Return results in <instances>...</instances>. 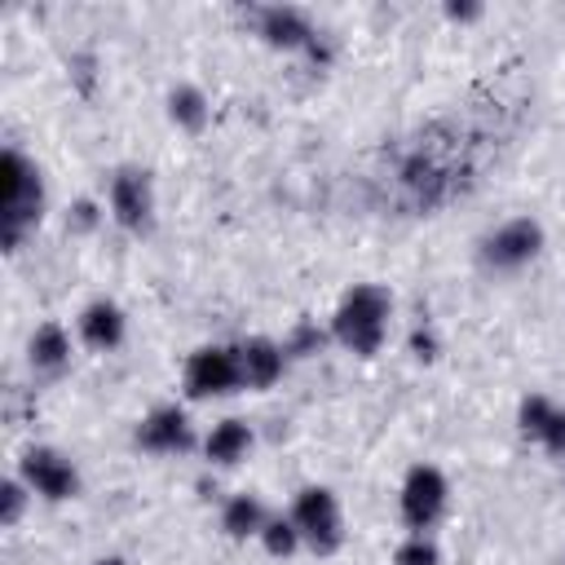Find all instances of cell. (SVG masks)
I'll use <instances>...</instances> for the list:
<instances>
[{
    "label": "cell",
    "instance_id": "obj_1",
    "mask_svg": "<svg viewBox=\"0 0 565 565\" xmlns=\"http://www.w3.org/2000/svg\"><path fill=\"white\" fill-rule=\"evenodd\" d=\"M388 318L393 296L380 282H353L331 313V340L358 358H375L388 340Z\"/></svg>",
    "mask_w": 565,
    "mask_h": 565
},
{
    "label": "cell",
    "instance_id": "obj_2",
    "mask_svg": "<svg viewBox=\"0 0 565 565\" xmlns=\"http://www.w3.org/2000/svg\"><path fill=\"white\" fill-rule=\"evenodd\" d=\"M44 212V181L40 168L22 154V150H4L0 159V238L9 252H18V243L26 238V230L40 225Z\"/></svg>",
    "mask_w": 565,
    "mask_h": 565
},
{
    "label": "cell",
    "instance_id": "obj_3",
    "mask_svg": "<svg viewBox=\"0 0 565 565\" xmlns=\"http://www.w3.org/2000/svg\"><path fill=\"white\" fill-rule=\"evenodd\" d=\"M450 508V481L437 463H415L406 468L402 477V490H397V516L411 534H433V525L446 516Z\"/></svg>",
    "mask_w": 565,
    "mask_h": 565
},
{
    "label": "cell",
    "instance_id": "obj_4",
    "mask_svg": "<svg viewBox=\"0 0 565 565\" xmlns=\"http://www.w3.org/2000/svg\"><path fill=\"white\" fill-rule=\"evenodd\" d=\"M313 556H335L344 547V512L331 486H305L287 512Z\"/></svg>",
    "mask_w": 565,
    "mask_h": 565
},
{
    "label": "cell",
    "instance_id": "obj_5",
    "mask_svg": "<svg viewBox=\"0 0 565 565\" xmlns=\"http://www.w3.org/2000/svg\"><path fill=\"white\" fill-rule=\"evenodd\" d=\"M181 388L190 402H212V397H230L243 384V366H238V344H203L185 358L181 366Z\"/></svg>",
    "mask_w": 565,
    "mask_h": 565
},
{
    "label": "cell",
    "instance_id": "obj_6",
    "mask_svg": "<svg viewBox=\"0 0 565 565\" xmlns=\"http://www.w3.org/2000/svg\"><path fill=\"white\" fill-rule=\"evenodd\" d=\"M106 207H110V221L128 234H146L154 225V181L146 168H115L110 177V190H106Z\"/></svg>",
    "mask_w": 565,
    "mask_h": 565
},
{
    "label": "cell",
    "instance_id": "obj_7",
    "mask_svg": "<svg viewBox=\"0 0 565 565\" xmlns=\"http://www.w3.org/2000/svg\"><path fill=\"white\" fill-rule=\"evenodd\" d=\"M18 477L31 486L35 499L44 503H66L79 494V468L71 463V455H62L57 446H31L18 459Z\"/></svg>",
    "mask_w": 565,
    "mask_h": 565
},
{
    "label": "cell",
    "instance_id": "obj_8",
    "mask_svg": "<svg viewBox=\"0 0 565 565\" xmlns=\"http://www.w3.org/2000/svg\"><path fill=\"white\" fill-rule=\"evenodd\" d=\"M543 252V225L534 216H512L481 243V265L494 274H516Z\"/></svg>",
    "mask_w": 565,
    "mask_h": 565
},
{
    "label": "cell",
    "instance_id": "obj_9",
    "mask_svg": "<svg viewBox=\"0 0 565 565\" xmlns=\"http://www.w3.org/2000/svg\"><path fill=\"white\" fill-rule=\"evenodd\" d=\"M137 446L146 455H185L194 446V424H190L185 406L163 402V406L146 411L137 419Z\"/></svg>",
    "mask_w": 565,
    "mask_h": 565
},
{
    "label": "cell",
    "instance_id": "obj_10",
    "mask_svg": "<svg viewBox=\"0 0 565 565\" xmlns=\"http://www.w3.org/2000/svg\"><path fill=\"white\" fill-rule=\"evenodd\" d=\"M256 35H260L269 49L309 53V44L318 40V26H313L309 13L296 9V4H265V9H256Z\"/></svg>",
    "mask_w": 565,
    "mask_h": 565
},
{
    "label": "cell",
    "instance_id": "obj_11",
    "mask_svg": "<svg viewBox=\"0 0 565 565\" xmlns=\"http://www.w3.org/2000/svg\"><path fill=\"white\" fill-rule=\"evenodd\" d=\"M75 335H79L93 353H110V349L124 344V335H128V318H124V309H119L115 300L97 296V300H88V305L79 309V318H75Z\"/></svg>",
    "mask_w": 565,
    "mask_h": 565
},
{
    "label": "cell",
    "instance_id": "obj_12",
    "mask_svg": "<svg viewBox=\"0 0 565 565\" xmlns=\"http://www.w3.org/2000/svg\"><path fill=\"white\" fill-rule=\"evenodd\" d=\"M287 353H282V340H269V335H247L238 344V366H243V384L247 388H274L287 371Z\"/></svg>",
    "mask_w": 565,
    "mask_h": 565
},
{
    "label": "cell",
    "instance_id": "obj_13",
    "mask_svg": "<svg viewBox=\"0 0 565 565\" xmlns=\"http://www.w3.org/2000/svg\"><path fill=\"white\" fill-rule=\"evenodd\" d=\"M252 446H256L252 424H243V419H221V424H212V433L203 437V459L216 463V468H234V463H243V459L252 455Z\"/></svg>",
    "mask_w": 565,
    "mask_h": 565
},
{
    "label": "cell",
    "instance_id": "obj_14",
    "mask_svg": "<svg viewBox=\"0 0 565 565\" xmlns=\"http://www.w3.org/2000/svg\"><path fill=\"white\" fill-rule=\"evenodd\" d=\"M26 362L40 375H57L71 366V331L62 322H40L26 340Z\"/></svg>",
    "mask_w": 565,
    "mask_h": 565
},
{
    "label": "cell",
    "instance_id": "obj_15",
    "mask_svg": "<svg viewBox=\"0 0 565 565\" xmlns=\"http://www.w3.org/2000/svg\"><path fill=\"white\" fill-rule=\"evenodd\" d=\"M265 521H269V508H265L256 494H247V490H243V494H230L225 508H221V530H225V539H234V543L260 539Z\"/></svg>",
    "mask_w": 565,
    "mask_h": 565
},
{
    "label": "cell",
    "instance_id": "obj_16",
    "mask_svg": "<svg viewBox=\"0 0 565 565\" xmlns=\"http://www.w3.org/2000/svg\"><path fill=\"white\" fill-rule=\"evenodd\" d=\"M168 119H172L181 132H203L207 119H212L207 93H203L199 84H177V88H168Z\"/></svg>",
    "mask_w": 565,
    "mask_h": 565
},
{
    "label": "cell",
    "instance_id": "obj_17",
    "mask_svg": "<svg viewBox=\"0 0 565 565\" xmlns=\"http://www.w3.org/2000/svg\"><path fill=\"white\" fill-rule=\"evenodd\" d=\"M331 344V327H318L313 318H296L291 331L282 335V353L287 358H313Z\"/></svg>",
    "mask_w": 565,
    "mask_h": 565
},
{
    "label": "cell",
    "instance_id": "obj_18",
    "mask_svg": "<svg viewBox=\"0 0 565 565\" xmlns=\"http://www.w3.org/2000/svg\"><path fill=\"white\" fill-rule=\"evenodd\" d=\"M552 415H556V402H552L547 393H525V397H521V406H516V428H521V437L543 441V433H547Z\"/></svg>",
    "mask_w": 565,
    "mask_h": 565
},
{
    "label": "cell",
    "instance_id": "obj_19",
    "mask_svg": "<svg viewBox=\"0 0 565 565\" xmlns=\"http://www.w3.org/2000/svg\"><path fill=\"white\" fill-rule=\"evenodd\" d=\"M260 547H265L274 561H287V556H296V552L305 547V539H300V530H296L291 516H274V512H269V521H265V530H260Z\"/></svg>",
    "mask_w": 565,
    "mask_h": 565
},
{
    "label": "cell",
    "instance_id": "obj_20",
    "mask_svg": "<svg viewBox=\"0 0 565 565\" xmlns=\"http://www.w3.org/2000/svg\"><path fill=\"white\" fill-rule=\"evenodd\" d=\"M31 499H35V494H31V486H26L22 477H4V481H0V525H18Z\"/></svg>",
    "mask_w": 565,
    "mask_h": 565
},
{
    "label": "cell",
    "instance_id": "obj_21",
    "mask_svg": "<svg viewBox=\"0 0 565 565\" xmlns=\"http://www.w3.org/2000/svg\"><path fill=\"white\" fill-rule=\"evenodd\" d=\"M393 565H441V547L433 543V534H406L393 552Z\"/></svg>",
    "mask_w": 565,
    "mask_h": 565
},
{
    "label": "cell",
    "instance_id": "obj_22",
    "mask_svg": "<svg viewBox=\"0 0 565 565\" xmlns=\"http://www.w3.org/2000/svg\"><path fill=\"white\" fill-rule=\"evenodd\" d=\"M97 225H102V203L97 199H75L66 207V230L71 234H93Z\"/></svg>",
    "mask_w": 565,
    "mask_h": 565
},
{
    "label": "cell",
    "instance_id": "obj_23",
    "mask_svg": "<svg viewBox=\"0 0 565 565\" xmlns=\"http://www.w3.org/2000/svg\"><path fill=\"white\" fill-rule=\"evenodd\" d=\"M406 349H411V358H415V362H437V358H441V340H437V331H433L428 322H419V327L411 331Z\"/></svg>",
    "mask_w": 565,
    "mask_h": 565
},
{
    "label": "cell",
    "instance_id": "obj_24",
    "mask_svg": "<svg viewBox=\"0 0 565 565\" xmlns=\"http://www.w3.org/2000/svg\"><path fill=\"white\" fill-rule=\"evenodd\" d=\"M539 446H547L552 455H565V406H556V415H552V424H547Z\"/></svg>",
    "mask_w": 565,
    "mask_h": 565
},
{
    "label": "cell",
    "instance_id": "obj_25",
    "mask_svg": "<svg viewBox=\"0 0 565 565\" xmlns=\"http://www.w3.org/2000/svg\"><path fill=\"white\" fill-rule=\"evenodd\" d=\"M481 13H486V9H481L477 0H450V4H446V18H450V22H477Z\"/></svg>",
    "mask_w": 565,
    "mask_h": 565
},
{
    "label": "cell",
    "instance_id": "obj_26",
    "mask_svg": "<svg viewBox=\"0 0 565 565\" xmlns=\"http://www.w3.org/2000/svg\"><path fill=\"white\" fill-rule=\"evenodd\" d=\"M93 565H128V561H124V556H115V552H110V556H97V561H93Z\"/></svg>",
    "mask_w": 565,
    "mask_h": 565
}]
</instances>
